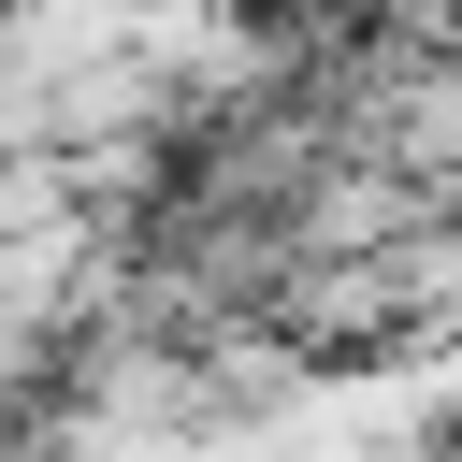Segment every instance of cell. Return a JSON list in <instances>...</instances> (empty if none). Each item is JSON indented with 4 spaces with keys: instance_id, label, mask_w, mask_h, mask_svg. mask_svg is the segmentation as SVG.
<instances>
[{
    "instance_id": "1",
    "label": "cell",
    "mask_w": 462,
    "mask_h": 462,
    "mask_svg": "<svg viewBox=\"0 0 462 462\" xmlns=\"http://www.w3.org/2000/svg\"><path fill=\"white\" fill-rule=\"evenodd\" d=\"M462 303V231L448 217H404L375 245H332V260H274L260 318L289 332L303 375H346V361H419Z\"/></svg>"
}]
</instances>
